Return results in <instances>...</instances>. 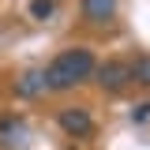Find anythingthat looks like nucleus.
<instances>
[{"mask_svg":"<svg viewBox=\"0 0 150 150\" xmlns=\"http://www.w3.org/2000/svg\"><path fill=\"white\" fill-rule=\"evenodd\" d=\"M45 90H49V86H45V71H26L15 83V94H19V98H38V94H45Z\"/></svg>","mask_w":150,"mask_h":150,"instance_id":"nucleus-5","label":"nucleus"},{"mask_svg":"<svg viewBox=\"0 0 150 150\" xmlns=\"http://www.w3.org/2000/svg\"><path fill=\"white\" fill-rule=\"evenodd\" d=\"M30 15L34 19H49L53 15V0H30Z\"/></svg>","mask_w":150,"mask_h":150,"instance_id":"nucleus-7","label":"nucleus"},{"mask_svg":"<svg viewBox=\"0 0 150 150\" xmlns=\"http://www.w3.org/2000/svg\"><path fill=\"white\" fill-rule=\"evenodd\" d=\"M94 53L83 49V45H71V49H60L53 56V64L45 68V86L49 90H71L79 83H86L94 75Z\"/></svg>","mask_w":150,"mask_h":150,"instance_id":"nucleus-1","label":"nucleus"},{"mask_svg":"<svg viewBox=\"0 0 150 150\" xmlns=\"http://www.w3.org/2000/svg\"><path fill=\"white\" fill-rule=\"evenodd\" d=\"M128 68H131V83H143V86H150V53L135 56Z\"/></svg>","mask_w":150,"mask_h":150,"instance_id":"nucleus-6","label":"nucleus"},{"mask_svg":"<svg viewBox=\"0 0 150 150\" xmlns=\"http://www.w3.org/2000/svg\"><path fill=\"white\" fill-rule=\"evenodd\" d=\"M116 15V0H83V19L86 23H109Z\"/></svg>","mask_w":150,"mask_h":150,"instance_id":"nucleus-4","label":"nucleus"},{"mask_svg":"<svg viewBox=\"0 0 150 150\" xmlns=\"http://www.w3.org/2000/svg\"><path fill=\"white\" fill-rule=\"evenodd\" d=\"M56 120H60V128L68 131L71 139H86V135L94 131L90 112H86V109H79V105H68V109H60V116H56Z\"/></svg>","mask_w":150,"mask_h":150,"instance_id":"nucleus-3","label":"nucleus"},{"mask_svg":"<svg viewBox=\"0 0 150 150\" xmlns=\"http://www.w3.org/2000/svg\"><path fill=\"white\" fill-rule=\"evenodd\" d=\"M98 71V83H101V90H124L131 83V68L128 60H105L101 68H94Z\"/></svg>","mask_w":150,"mask_h":150,"instance_id":"nucleus-2","label":"nucleus"},{"mask_svg":"<svg viewBox=\"0 0 150 150\" xmlns=\"http://www.w3.org/2000/svg\"><path fill=\"white\" fill-rule=\"evenodd\" d=\"M131 116H135V120H146V116H150V101H146V105H139V109L131 112Z\"/></svg>","mask_w":150,"mask_h":150,"instance_id":"nucleus-8","label":"nucleus"}]
</instances>
